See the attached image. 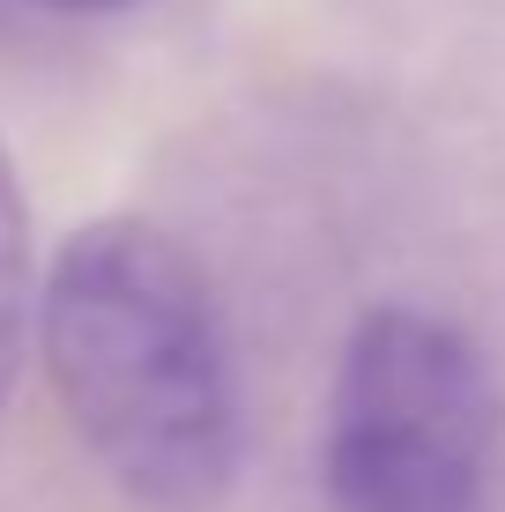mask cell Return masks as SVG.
<instances>
[{
  "label": "cell",
  "mask_w": 505,
  "mask_h": 512,
  "mask_svg": "<svg viewBox=\"0 0 505 512\" xmlns=\"http://www.w3.org/2000/svg\"><path fill=\"white\" fill-rule=\"evenodd\" d=\"M45 379L67 431L149 512H216L246 461V386L216 282L171 231L97 216L38 290Z\"/></svg>",
  "instance_id": "6da1fadb"
},
{
  "label": "cell",
  "mask_w": 505,
  "mask_h": 512,
  "mask_svg": "<svg viewBox=\"0 0 505 512\" xmlns=\"http://www.w3.org/2000/svg\"><path fill=\"white\" fill-rule=\"evenodd\" d=\"M498 431L483 349L424 305H372L327 386L320 490L335 512H483Z\"/></svg>",
  "instance_id": "7a4b0ae2"
},
{
  "label": "cell",
  "mask_w": 505,
  "mask_h": 512,
  "mask_svg": "<svg viewBox=\"0 0 505 512\" xmlns=\"http://www.w3.org/2000/svg\"><path fill=\"white\" fill-rule=\"evenodd\" d=\"M38 327V275H30V201L15 186V156L0 141V409L23 379V349Z\"/></svg>",
  "instance_id": "3957f363"
},
{
  "label": "cell",
  "mask_w": 505,
  "mask_h": 512,
  "mask_svg": "<svg viewBox=\"0 0 505 512\" xmlns=\"http://www.w3.org/2000/svg\"><path fill=\"white\" fill-rule=\"evenodd\" d=\"M38 8H52V15H119L134 0H38Z\"/></svg>",
  "instance_id": "277c9868"
}]
</instances>
